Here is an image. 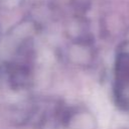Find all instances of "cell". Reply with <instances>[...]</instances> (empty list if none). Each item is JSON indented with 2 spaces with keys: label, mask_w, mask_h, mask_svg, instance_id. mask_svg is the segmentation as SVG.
Instances as JSON below:
<instances>
[]
</instances>
